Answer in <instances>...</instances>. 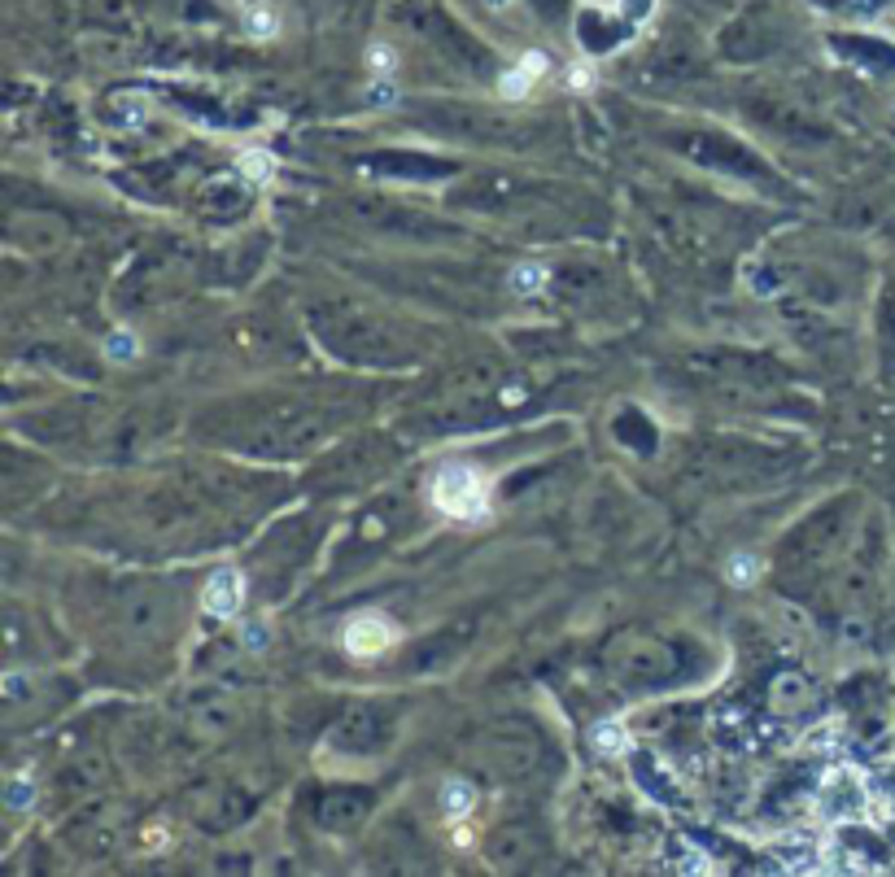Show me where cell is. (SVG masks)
I'll use <instances>...</instances> for the list:
<instances>
[{"mask_svg":"<svg viewBox=\"0 0 895 877\" xmlns=\"http://www.w3.org/2000/svg\"><path fill=\"white\" fill-rule=\"evenodd\" d=\"M428 494H433V507L441 515H450V520L472 524V520H485V511H489V489L472 463H446L433 476Z\"/></svg>","mask_w":895,"mask_h":877,"instance_id":"obj_1","label":"cell"},{"mask_svg":"<svg viewBox=\"0 0 895 877\" xmlns=\"http://www.w3.org/2000/svg\"><path fill=\"white\" fill-rule=\"evenodd\" d=\"M869 808V786L861 782V773L852 768H830L826 782H821V795H817V812L826 821H856L865 816Z\"/></svg>","mask_w":895,"mask_h":877,"instance_id":"obj_2","label":"cell"},{"mask_svg":"<svg viewBox=\"0 0 895 877\" xmlns=\"http://www.w3.org/2000/svg\"><path fill=\"white\" fill-rule=\"evenodd\" d=\"M393 642H398V629H393V620L376 616V611H363V616H354L345 624V651L358 659H372L380 651H389Z\"/></svg>","mask_w":895,"mask_h":877,"instance_id":"obj_3","label":"cell"},{"mask_svg":"<svg viewBox=\"0 0 895 877\" xmlns=\"http://www.w3.org/2000/svg\"><path fill=\"white\" fill-rule=\"evenodd\" d=\"M241 598H245V581H241V572L223 568V572H214V576H210V585H206V594H201V603H206V616H214V620H228V616H236V607H241Z\"/></svg>","mask_w":895,"mask_h":877,"instance_id":"obj_4","label":"cell"},{"mask_svg":"<svg viewBox=\"0 0 895 877\" xmlns=\"http://www.w3.org/2000/svg\"><path fill=\"white\" fill-rule=\"evenodd\" d=\"M542 70H546V57H542V53H529L516 70H507V75H503L498 92H503L507 101H520V96H529V92H533V83H537V75H542Z\"/></svg>","mask_w":895,"mask_h":877,"instance_id":"obj_5","label":"cell"},{"mask_svg":"<svg viewBox=\"0 0 895 877\" xmlns=\"http://www.w3.org/2000/svg\"><path fill=\"white\" fill-rule=\"evenodd\" d=\"M472 808H476V790L468 782H446V786H441V812H446L450 821L472 816Z\"/></svg>","mask_w":895,"mask_h":877,"instance_id":"obj_6","label":"cell"},{"mask_svg":"<svg viewBox=\"0 0 895 877\" xmlns=\"http://www.w3.org/2000/svg\"><path fill=\"white\" fill-rule=\"evenodd\" d=\"M546 280H551V271H546L542 262H520V267H511V275H507L511 293H524V297H537L546 288Z\"/></svg>","mask_w":895,"mask_h":877,"instance_id":"obj_7","label":"cell"},{"mask_svg":"<svg viewBox=\"0 0 895 877\" xmlns=\"http://www.w3.org/2000/svg\"><path fill=\"white\" fill-rule=\"evenodd\" d=\"M725 576H730V585L747 590V585L760 581V559L751 555V550H738V555H730V563H725Z\"/></svg>","mask_w":895,"mask_h":877,"instance_id":"obj_8","label":"cell"},{"mask_svg":"<svg viewBox=\"0 0 895 877\" xmlns=\"http://www.w3.org/2000/svg\"><path fill=\"white\" fill-rule=\"evenodd\" d=\"M590 738H594V747H599L603 755H620V751H629V734H625V725H616V720H599Z\"/></svg>","mask_w":895,"mask_h":877,"instance_id":"obj_9","label":"cell"},{"mask_svg":"<svg viewBox=\"0 0 895 877\" xmlns=\"http://www.w3.org/2000/svg\"><path fill=\"white\" fill-rule=\"evenodd\" d=\"M280 31V14L267 5H254L245 9V35H254V40H271V35Z\"/></svg>","mask_w":895,"mask_h":877,"instance_id":"obj_10","label":"cell"},{"mask_svg":"<svg viewBox=\"0 0 895 877\" xmlns=\"http://www.w3.org/2000/svg\"><path fill=\"white\" fill-rule=\"evenodd\" d=\"M136 336L131 332H114L110 341H105V358H118V363H127V358H136Z\"/></svg>","mask_w":895,"mask_h":877,"instance_id":"obj_11","label":"cell"},{"mask_svg":"<svg viewBox=\"0 0 895 877\" xmlns=\"http://www.w3.org/2000/svg\"><path fill=\"white\" fill-rule=\"evenodd\" d=\"M5 799H9V808H18V812H22V808H31V803H35V782H31V777H14V782H9V795H5Z\"/></svg>","mask_w":895,"mask_h":877,"instance_id":"obj_12","label":"cell"},{"mask_svg":"<svg viewBox=\"0 0 895 877\" xmlns=\"http://www.w3.org/2000/svg\"><path fill=\"white\" fill-rule=\"evenodd\" d=\"M620 9H625V18L647 22V18L655 14V0H620Z\"/></svg>","mask_w":895,"mask_h":877,"instance_id":"obj_13","label":"cell"},{"mask_svg":"<svg viewBox=\"0 0 895 877\" xmlns=\"http://www.w3.org/2000/svg\"><path fill=\"white\" fill-rule=\"evenodd\" d=\"M241 642L249 646V651H267V624H249V629L241 633Z\"/></svg>","mask_w":895,"mask_h":877,"instance_id":"obj_14","label":"cell"},{"mask_svg":"<svg viewBox=\"0 0 895 877\" xmlns=\"http://www.w3.org/2000/svg\"><path fill=\"white\" fill-rule=\"evenodd\" d=\"M367 62H372V70H376V75H389V70H393V53H389L385 44H376V48H372V57H367Z\"/></svg>","mask_w":895,"mask_h":877,"instance_id":"obj_15","label":"cell"},{"mask_svg":"<svg viewBox=\"0 0 895 877\" xmlns=\"http://www.w3.org/2000/svg\"><path fill=\"white\" fill-rule=\"evenodd\" d=\"M398 101V88H393L389 79H376V88H372V105H393Z\"/></svg>","mask_w":895,"mask_h":877,"instance_id":"obj_16","label":"cell"},{"mask_svg":"<svg viewBox=\"0 0 895 877\" xmlns=\"http://www.w3.org/2000/svg\"><path fill=\"white\" fill-rule=\"evenodd\" d=\"M241 166H245V175H254V179H267V175H271V162L262 158V153H249Z\"/></svg>","mask_w":895,"mask_h":877,"instance_id":"obj_17","label":"cell"},{"mask_svg":"<svg viewBox=\"0 0 895 877\" xmlns=\"http://www.w3.org/2000/svg\"><path fill=\"white\" fill-rule=\"evenodd\" d=\"M485 5H489V9H511L516 0H485Z\"/></svg>","mask_w":895,"mask_h":877,"instance_id":"obj_18","label":"cell"}]
</instances>
